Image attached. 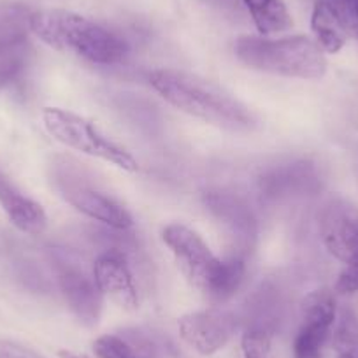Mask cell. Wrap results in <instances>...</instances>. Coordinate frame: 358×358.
Masks as SVG:
<instances>
[{"mask_svg":"<svg viewBox=\"0 0 358 358\" xmlns=\"http://www.w3.org/2000/svg\"><path fill=\"white\" fill-rule=\"evenodd\" d=\"M150 85L167 104L220 129L246 132L257 123L253 113L239 99L190 72L157 69L150 74Z\"/></svg>","mask_w":358,"mask_h":358,"instance_id":"6da1fadb","label":"cell"},{"mask_svg":"<svg viewBox=\"0 0 358 358\" xmlns=\"http://www.w3.org/2000/svg\"><path fill=\"white\" fill-rule=\"evenodd\" d=\"M162 239L192 287L215 302H227L237 294L246 274L244 257L232 255L222 260L209 250L197 232L181 223L165 227Z\"/></svg>","mask_w":358,"mask_h":358,"instance_id":"7a4b0ae2","label":"cell"},{"mask_svg":"<svg viewBox=\"0 0 358 358\" xmlns=\"http://www.w3.org/2000/svg\"><path fill=\"white\" fill-rule=\"evenodd\" d=\"M32 34L62 53H72L97 65H115L125 58L127 43L111 30L64 9L36 11Z\"/></svg>","mask_w":358,"mask_h":358,"instance_id":"3957f363","label":"cell"},{"mask_svg":"<svg viewBox=\"0 0 358 358\" xmlns=\"http://www.w3.org/2000/svg\"><path fill=\"white\" fill-rule=\"evenodd\" d=\"M236 57L246 67L267 74L297 79H322L327 72L325 51L308 36L265 39L239 37Z\"/></svg>","mask_w":358,"mask_h":358,"instance_id":"277c9868","label":"cell"},{"mask_svg":"<svg viewBox=\"0 0 358 358\" xmlns=\"http://www.w3.org/2000/svg\"><path fill=\"white\" fill-rule=\"evenodd\" d=\"M43 122L53 139L71 150L109 162L127 172L139 171V162L127 148L109 139L92 120L60 108H46Z\"/></svg>","mask_w":358,"mask_h":358,"instance_id":"5b68a950","label":"cell"},{"mask_svg":"<svg viewBox=\"0 0 358 358\" xmlns=\"http://www.w3.org/2000/svg\"><path fill=\"white\" fill-rule=\"evenodd\" d=\"M55 183L62 197L94 222L115 230L132 229L134 220L130 213L116 202L111 195L94 185L86 178L83 169L71 165V160L55 167Z\"/></svg>","mask_w":358,"mask_h":358,"instance_id":"8992f818","label":"cell"},{"mask_svg":"<svg viewBox=\"0 0 358 358\" xmlns=\"http://www.w3.org/2000/svg\"><path fill=\"white\" fill-rule=\"evenodd\" d=\"M51 264H53L58 288L72 315L83 325H97L104 297L95 285L94 273H86L85 267H81L74 258L60 250L51 251Z\"/></svg>","mask_w":358,"mask_h":358,"instance_id":"52a82bcc","label":"cell"},{"mask_svg":"<svg viewBox=\"0 0 358 358\" xmlns=\"http://www.w3.org/2000/svg\"><path fill=\"white\" fill-rule=\"evenodd\" d=\"M337 320L334 292L320 288L302 302L301 325L294 339V358H322Z\"/></svg>","mask_w":358,"mask_h":358,"instance_id":"ba28073f","label":"cell"},{"mask_svg":"<svg viewBox=\"0 0 358 358\" xmlns=\"http://www.w3.org/2000/svg\"><path fill=\"white\" fill-rule=\"evenodd\" d=\"M181 339L197 353L209 357L223 350L236 336L239 318L229 309L213 308L188 313L178 322Z\"/></svg>","mask_w":358,"mask_h":358,"instance_id":"9c48e42d","label":"cell"},{"mask_svg":"<svg viewBox=\"0 0 358 358\" xmlns=\"http://www.w3.org/2000/svg\"><path fill=\"white\" fill-rule=\"evenodd\" d=\"M320 234L329 253L344 265H358V211L332 199L320 216Z\"/></svg>","mask_w":358,"mask_h":358,"instance_id":"30bf717a","label":"cell"},{"mask_svg":"<svg viewBox=\"0 0 358 358\" xmlns=\"http://www.w3.org/2000/svg\"><path fill=\"white\" fill-rule=\"evenodd\" d=\"M94 280L102 297L109 299L125 311H136L139 308L134 274L129 260L120 248H106L94 262Z\"/></svg>","mask_w":358,"mask_h":358,"instance_id":"8fae6325","label":"cell"},{"mask_svg":"<svg viewBox=\"0 0 358 358\" xmlns=\"http://www.w3.org/2000/svg\"><path fill=\"white\" fill-rule=\"evenodd\" d=\"M0 208L13 225L29 236H39L46 230L48 216L39 202L23 194L11 179L0 171Z\"/></svg>","mask_w":358,"mask_h":358,"instance_id":"7c38bea8","label":"cell"},{"mask_svg":"<svg viewBox=\"0 0 358 358\" xmlns=\"http://www.w3.org/2000/svg\"><path fill=\"white\" fill-rule=\"evenodd\" d=\"M206 204L225 225L236 244L246 250L257 236V220L243 201L230 194H209Z\"/></svg>","mask_w":358,"mask_h":358,"instance_id":"4fadbf2b","label":"cell"},{"mask_svg":"<svg viewBox=\"0 0 358 358\" xmlns=\"http://www.w3.org/2000/svg\"><path fill=\"white\" fill-rule=\"evenodd\" d=\"M32 9L16 0H0V55L18 50L32 32Z\"/></svg>","mask_w":358,"mask_h":358,"instance_id":"5bb4252c","label":"cell"},{"mask_svg":"<svg viewBox=\"0 0 358 358\" xmlns=\"http://www.w3.org/2000/svg\"><path fill=\"white\" fill-rule=\"evenodd\" d=\"M316 187H318V178H316L315 169L311 164H304V162L276 169L262 178V190L268 197L301 194Z\"/></svg>","mask_w":358,"mask_h":358,"instance_id":"9a60e30c","label":"cell"},{"mask_svg":"<svg viewBox=\"0 0 358 358\" xmlns=\"http://www.w3.org/2000/svg\"><path fill=\"white\" fill-rule=\"evenodd\" d=\"M311 30L316 37L315 41L325 53L341 51L348 39L346 32L343 30L330 6L327 4V0H318L315 4L311 15Z\"/></svg>","mask_w":358,"mask_h":358,"instance_id":"2e32d148","label":"cell"},{"mask_svg":"<svg viewBox=\"0 0 358 358\" xmlns=\"http://www.w3.org/2000/svg\"><path fill=\"white\" fill-rule=\"evenodd\" d=\"M258 32L268 34L285 32L294 25L283 0H244Z\"/></svg>","mask_w":358,"mask_h":358,"instance_id":"e0dca14e","label":"cell"},{"mask_svg":"<svg viewBox=\"0 0 358 358\" xmlns=\"http://www.w3.org/2000/svg\"><path fill=\"white\" fill-rule=\"evenodd\" d=\"M336 358H358V315L350 308L341 309L332 336Z\"/></svg>","mask_w":358,"mask_h":358,"instance_id":"ac0fdd59","label":"cell"},{"mask_svg":"<svg viewBox=\"0 0 358 358\" xmlns=\"http://www.w3.org/2000/svg\"><path fill=\"white\" fill-rule=\"evenodd\" d=\"M94 353L97 358H139L122 332L97 337L94 343Z\"/></svg>","mask_w":358,"mask_h":358,"instance_id":"d6986e66","label":"cell"},{"mask_svg":"<svg viewBox=\"0 0 358 358\" xmlns=\"http://www.w3.org/2000/svg\"><path fill=\"white\" fill-rule=\"evenodd\" d=\"M244 358H273L271 334L262 327H251L243 334L241 341Z\"/></svg>","mask_w":358,"mask_h":358,"instance_id":"ffe728a7","label":"cell"},{"mask_svg":"<svg viewBox=\"0 0 358 358\" xmlns=\"http://www.w3.org/2000/svg\"><path fill=\"white\" fill-rule=\"evenodd\" d=\"M346 36L358 39V0H327Z\"/></svg>","mask_w":358,"mask_h":358,"instance_id":"44dd1931","label":"cell"},{"mask_svg":"<svg viewBox=\"0 0 358 358\" xmlns=\"http://www.w3.org/2000/svg\"><path fill=\"white\" fill-rule=\"evenodd\" d=\"M27 65V55L23 51V46L18 50H13L9 53L0 55V92L6 86L11 85L18 76L22 74Z\"/></svg>","mask_w":358,"mask_h":358,"instance_id":"7402d4cb","label":"cell"},{"mask_svg":"<svg viewBox=\"0 0 358 358\" xmlns=\"http://www.w3.org/2000/svg\"><path fill=\"white\" fill-rule=\"evenodd\" d=\"M0 358H44L32 348L20 344L16 341L0 339Z\"/></svg>","mask_w":358,"mask_h":358,"instance_id":"603a6c76","label":"cell"},{"mask_svg":"<svg viewBox=\"0 0 358 358\" xmlns=\"http://www.w3.org/2000/svg\"><path fill=\"white\" fill-rule=\"evenodd\" d=\"M58 357H60V358H83V357H79V355L72 353V351H69V350H60V351H58Z\"/></svg>","mask_w":358,"mask_h":358,"instance_id":"cb8c5ba5","label":"cell"}]
</instances>
